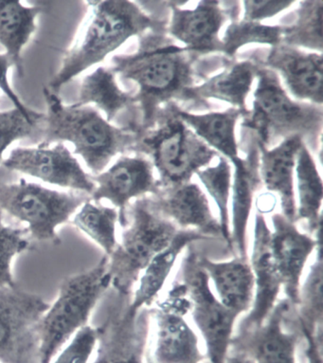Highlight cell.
Segmentation results:
<instances>
[{
	"mask_svg": "<svg viewBox=\"0 0 323 363\" xmlns=\"http://www.w3.org/2000/svg\"><path fill=\"white\" fill-rule=\"evenodd\" d=\"M196 56L159 33L143 36L133 55L114 56L113 72L139 86L135 98L142 111L143 125H153L164 105L185 99L195 84Z\"/></svg>",
	"mask_w": 323,
	"mask_h": 363,
	"instance_id": "cell-1",
	"label": "cell"
},
{
	"mask_svg": "<svg viewBox=\"0 0 323 363\" xmlns=\"http://www.w3.org/2000/svg\"><path fill=\"white\" fill-rule=\"evenodd\" d=\"M43 94L47 111L42 121L41 147H49L52 143H72L74 153L82 157L94 174L102 173L118 154L134 150L140 130L111 125L92 106L64 105L47 87Z\"/></svg>",
	"mask_w": 323,
	"mask_h": 363,
	"instance_id": "cell-2",
	"label": "cell"
},
{
	"mask_svg": "<svg viewBox=\"0 0 323 363\" xmlns=\"http://www.w3.org/2000/svg\"><path fill=\"white\" fill-rule=\"evenodd\" d=\"M92 13L85 30L64 53L60 69L50 81V90L60 89L76 76L105 60L132 36L159 28L160 23L143 12L136 2L101 0L86 2Z\"/></svg>",
	"mask_w": 323,
	"mask_h": 363,
	"instance_id": "cell-3",
	"label": "cell"
},
{
	"mask_svg": "<svg viewBox=\"0 0 323 363\" xmlns=\"http://www.w3.org/2000/svg\"><path fill=\"white\" fill-rule=\"evenodd\" d=\"M256 77L254 108L246 114L244 128L254 131L256 142L266 148L294 136L317 146L322 137V106L295 102L283 89L279 76L262 63Z\"/></svg>",
	"mask_w": 323,
	"mask_h": 363,
	"instance_id": "cell-4",
	"label": "cell"
},
{
	"mask_svg": "<svg viewBox=\"0 0 323 363\" xmlns=\"http://www.w3.org/2000/svg\"><path fill=\"white\" fill-rule=\"evenodd\" d=\"M128 219L120 243L108 256L111 286L125 298L152 259L171 243L179 230L152 206L148 196L129 205Z\"/></svg>",
	"mask_w": 323,
	"mask_h": 363,
	"instance_id": "cell-5",
	"label": "cell"
},
{
	"mask_svg": "<svg viewBox=\"0 0 323 363\" xmlns=\"http://www.w3.org/2000/svg\"><path fill=\"white\" fill-rule=\"evenodd\" d=\"M108 262V256H103L92 269L62 281L57 300L39 325L40 363H50L70 337L88 325L98 301L111 286Z\"/></svg>",
	"mask_w": 323,
	"mask_h": 363,
	"instance_id": "cell-6",
	"label": "cell"
},
{
	"mask_svg": "<svg viewBox=\"0 0 323 363\" xmlns=\"http://www.w3.org/2000/svg\"><path fill=\"white\" fill-rule=\"evenodd\" d=\"M157 128L143 135L134 151L147 153L159 176L160 187H171L190 182L193 174L206 168L218 156L181 119L170 104L157 115Z\"/></svg>",
	"mask_w": 323,
	"mask_h": 363,
	"instance_id": "cell-7",
	"label": "cell"
},
{
	"mask_svg": "<svg viewBox=\"0 0 323 363\" xmlns=\"http://www.w3.org/2000/svg\"><path fill=\"white\" fill-rule=\"evenodd\" d=\"M91 198L83 192H60L21 179L0 185V211L24 222L29 235L39 242L60 245L56 229Z\"/></svg>",
	"mask_w": 323,
	"mask_h": 363,
	"instance_id": "cell-8",
	"label": "cell"
},
{
	"mask_svg": "<svg viewBox=\"0 0 323 363\" xmlns=\"http://www.w3.org/2000/svg\"><path fill=\"white\" fill-rule=\"evenodd\" d=\"M182 261V284L191 301L190 313L198 328L210 363H226L233 329L239 317L212 294L210 279L199 262L196 247L190 245Z\"/></svg>",
	"mask_w": 323,
	"mask_h": 363,
	"instance_id": "cell-9",
	"label": "cell"
},
{
	"mask_svg": "<svg viewBox=\"0 0 323 363\" xmlns=\"http://www.w3.org/2000/svg\"><path fill=\"white\" fill-rule=\"evenodd\" d=\"M191 301L181 283L176 284L156 308L149 311L153 331L146 345L145 363H201L206 359L198 335L185 320Z\"/></svg>",
	"mask_w": 323,
	"mask_h": 363,
	"instance_id": "cell-10",
	"label": "cell"
},
{
	"mask_svg": "<svg viewBox=\"0 0 323 363\" xmlns=\"http://www.w3.org/2000/svg\"><path fill=\"white\" fill-rule=\"evenodd\" d=\"M50 306L18 285L0 288V362L40 363L39 325Z\"/></svg>",
	"mask_w": 323,
	"mask_h": 363,
	"instance_id": "cell-11",
	"label": "cell"
},
{
	"mask_svg": "<svg viewBox=\"0 0 323 363\" xmlns=\"http://www.w3.org/2000/svg\"><path fill=\"white\" fill-rule=\"evenodd\" d=\"M9 170L21 172L47 184L86 193L95 190L94 180L63 143L53 147H16L2 162Z\"/></svg>",
	"mask_w": 323,
	"mask_h": 363,
	"instance_id": "cell-12",
	"label": "cell"
},
{
	"mask_svg": "<svg viewBox=\"0 0 323 363\" xmlns=\"http://www.w3.org/2000/svg\"><path fill=\"white\" fill-rule=\"evenodd\" d=\"M91 177L96 185L91 201L99 203L106 199L111 202L119 212L122 228L128 225L131 201L156 195L160 188L153 164L142 157H120L108 170Z\"/></svg>",
	"mask_w": 323,
	"mask_h": 363,
	"instance_id": "cell-13",
	"label": "cell"
},
{
	"mask_svg": "<svg viewBox=\"0 0 323 363\" xmlns=\"http://www.w3.org/2000/svg\"><path fill=\"white\" fill-rule=\"evenodd\" d=\"M290 311L288 301H280L262 325L238 330L230 351L244 354L254 363H297V346L302 334L297 329L286 331L283 328Z\"/></svg>",
	"mask_w": 323,
	"mask_h": 363,
	"instance_id": "cell-14",
	"label": "cell"
},
{
	"mask_svg": "<svg viewBox=\"0 0 323 363\" xmlns=\"http://www.w3.org/2000/svg\"><path fill=\"white\" fill-rule=\"evenodd\" d=\"M97 329L98 351L94 363H145L150 333L147 308L136 314L129 311L128 305L116 306Z\"/></svg>",
	"mask_w": 323,
	"mask_h": 363,
	"instance_id": "cell-15",
	"label": "cell"
},
{
	"mask_svg": "<svg viewBox=\"0 0 323 363\" xmlns=\"http://www.w3.org/2000/svg\"><path fill=\"white\" fill-rule=\"evenodd\" d=\"M271 252L275 267L279 275L292 309L299 303L300 280L308 259L320 243V233L317 236L300 232L296 222L289 220L282 213L271 216Z\"/></svg>",
	"mask_w": 323,
	"mask_h": 363,
	"instance_id": "cell-16",
	"label": "cell"
},
{
	"mask_svg": "<svg viewBox=\"0 0 323 363\" xmlns=\"http://www.w3.org/2000/svg\"><path fill=\"white\" fill-rule=\"evenodd\" d=\"M172 16L169 25L170 35L184 45V49L193 55L213 52H221L219 38L226 19L237 18L238 6L226 8L220 1H200L195 9L184 10L170 2Z\"/></svg>",
	"mask_w": 323,
	"mask_h": 363,
	"instance_id": "cell-17",
	"label": "cell"
},
{
	"mask_svg": "<svg viewBox=\"0 0 323 363\" xmlns=\"http://www.w3.org/2000/svg\"><path fill=\"white\" fill-rule=\"evenodd\" d=\"M271 230L265 216H255L254 242L251 264L254 277V296L248 315L242 320L238 330L257 328L265 322L278 303L282 283L275 267L271 252Z\"/></svg>",
	"mask_w": 323,
	"mask_h": 363,
	"instance_id": "cell-18",
	"label": "cell"
},
{
	"mask_svg": "<svg viewBox=\"0 0 323 363\" xmlns=\"http://www.w3.org/2000/svg\"><path fill=\"white\" fill-rule=\"evenodd\" d=\"M148 199L157 212L179 229L196 230L209 239L222 238L220 225L198 184L190 182L160 187L156 195Z\"/></svg>",
	"mask_w": 323,
	"mask_h": 363,
	"instance_id": "cell-19",
	"label": "cell"
},
{
	"mask_svg": "<svg viewBox=\"0 0 323 363\" xmlns=\"http://www.w3.org/2000/svg\"><path fill=\"white\" fill-rule=\"evenodd\" d=\"M263 60V66L282 76L294 97L322 106V53L300 52L280 44L272 47Z\"/></svg>",
	"mask_w": 323,
	"mask_h": 363,
	"instance_id": "cell-20",
	"label": "cell"
},
{
	"mask_svg": "<svg viewBox=\"0 0 323 363\" xmlns=\"http://www.w3.org/2000/svg\"><path fill=\"white\" fill-rule=\"evenodd\" d=\"M234 165L232 191V220L230 225V245L229 249L235 256L248 257V226L254 195L261 184L259 173V150L249 149L246 159L232 160Z\"/></svg>",
	"mask_w": 323,
	"mask_h": 363,
	"instance_id": "cell-21",
	"label": "cell"
},
{
	"mask_svg": "<svg viewBox=\"0 0 323 363\" xmlns=\"http://www.w3.org/2000/svg\"><path fill=\"white\" fill-rule=\"evenodd\" d=\"M302 138L294 136L283 140L276 147L268 149L257 143L259 150L261 182L268 192L279 196L282 215L297 222V203L294 191V169Z\"/></svg>",
	"mask_w": 323,
	"mask_h": 363,
	"instance_id": "cell-22",
	"label": "cell"
},
{
	"mask_svg": "<svg viewBox=\"0 0 323 363\" xmlns=\"http://www.w3.org/2000/svg\"><path fill=\"white\" fill-rule=\"evenodd\" d=\"M201 267L212 281L218 300L240 316L254 302V277L249 257L234 256L232 260L215 262L199 255Z\"/></svg>",
	"mask_w": 323,
	"mask_h": 363,
	"instance_id": "cell-23",
	"label": "cell"
},
{
	"mask_svg": "<svg viewBox=\"0 0 323 363\" xmlns=\"http://www.w3.org/2000/svg\"><path fill=\"white\" fill-rule=\"evenodd\" d=\"M209 239L193 230L179 229L175 238L164 250L157 253L140 277L139 286L128 308L133 313H139L156 301L175 267L178 256L196 241Z\"/></svg>",
	"mask_w": 323,
	"mask_h": 363,
	"instance_id": "cell-24",
	"label": "cell"
},
{
	"mask_svg": "<svg viewBox=\"0 0 323 363\" xmlns=\"http://www.w3.org/2000/svg\"><path fill=\"white\" fill-rule=\"evenodd\" d=\"M261 62L255 57L233 64L220 74L213 76L200 86L188 90L186 100L216 99L248 114L246 98L256 78Z\"/></svg>",
	"mask_w": 323,
	"mask_h": 363,
	"instance_id": "cell-25",
	"label": "cell"
},
{
	"mask_svg": "<svg viewBox=\"0 0 323 363\" xmlns=\"http://www.w3.org/2000/svg\"><path fill=\"white\" fill-rule=\"evenodd\" d=\"M42 11L40 6H24L18 0H0V44L19 77L24 76L22 50L35 32V18Z\"/></svg>",
	"mask_w": 323,
	"mask_h": 363,
	"instance_id": "cell-26",
	"label": "cell"
},
{
	"mask_svg": "<svg viewBox=\"0 0 323 363\" xmlns=\"http://www.w3.org/2000/svg\"><path fill=\"white\" fill-rule=\"evenodd\" d=\"M175 111L182 121L209 147L232 160L237 159L238 145L235 138V125L241 115L237 108L224 112L192 114L175 106Z\"/></svg>",
	"mask_w": 323,
	"mask_h": 363,
	"instance_id": "cell-27",
	"label": "cell"
},
{
	"mask_svg": "<svg viewBox=\"0 0 323 363\" xmlns=\"http://www.w3.org/2000/svg\"><path fill=\"white\" fill-rule=\"evenodd\" d=\"M295 168L299 195L297 220L305 221L309 235L317 236L322 229V179L305 143L298 152Z\"/></svg>",
	"mask_w": 323,
	"mask_h": 363,
	"instance_id": "cell-28",
	"label": "cell"
},
{
	"mask_svg": "<svg viewBox=\"0 0 323 363\" xmlns=\"http://www.w3.org/2000/svg\"><path fill=\"white\" fill-rule=\"evenodd\" d=\"M89 104L103 111L106 121L110 123L120 111L130 108L137 101L135 96L120 89L113 70L100 67L83 79L78 100L72 106L79 108Z\"/></svg>",
	"mask_w": 323,
	"mask_h": 363,
	"instance_id": "cell-29",
	"label": "cell"
},
{
	"mask_svg": "<svg viewBox=\"0 0 323 363\" xmlns=\"http://www.w3.org/2000/svg\"><path fill=\"white\" fill-rule=\"evenodd\" d=\"M305 283L300 286L299 303L294 309L296 328L303 335L322 333V245Z\"/></svg>",
	"mask_w": 323,
	"mask_h": 363,
	"instance_id": "cell-30",
	"label": "cell"
},
{
	"mask_svg": "<svg viewBox=\"0 0 323 363\" xmlns=\"http://www.w3.org/2000/svg\"><path fill=\"white\" fill-rule=\"evenodd\" d=\"M119 212L116 208L103 206L89 199L73 218L72 223L99 245L109 256L117 247V223Z\"/></svg>",
	"mask_w": 323,
	"mask_h": 363,
	"instance_id": "cell-31",
	"label": "cell"
},
{
	"mask_svg": "<svg viewBox=\"0 0 323 363\" xmlns=\"http://www.w3.org/2000/svg\"><path fill=\"white\" fill-rule=\"evenodd\" d=\"M322 1H302L292 24L282 28V44L322 52Z\"/></svg>",
	"mask_w": 323,
	"mask_h": 363,
	"instance_id": "cell-32",
	"label": "cell"
},
{
	"mask_svg": "<svg viewBox=\"0 0 323 363\" xmlns=\"http://www.w3.org/2000/svg\"><path fill=\"white\" fill-rule=\"evenodd\" d=\"M198 179L206 188L210 198L215 202L219 212V225H220L222 238L230 247V196L232 191V168L224 157H219L218 162L213 166L198 171Z\"/></svg>",
	"mask_w": 323,
	"mask_h": 363,
	"instance_id": "cell-33",
	"label": "cell"
},
{
	"mask_svg": "<svg viewBox=\"0 0 323 363\" xmlns=\"http://www.w3.org/2000/svg\"><path fill=\"white\" fill-rule=\"evenodd\" d=\"M221 52L233 57L246 44H266L271 47L282 44V28L266 26L260 22L233 21L221 39Z\"/></svg>",
	"mask_w": 323,
	"mask_h": 363,
	"instance_id": "cell-34",
	"label": "cell"
},
{
	"mask_svg": "<svg viewBox=\"0 0 323 363\" xmlns=\"http://www.w3.org/2000/svg\"><path fill=\"white\" fill-rule=\"evenodd\" d=\"M29 232L26 228L8 226L2 220L0 211V288L15 286L12 262L16 255L27 252L30 247Z\"/></svg>",
	"mask_w": 323,
	"mask_h": 363,
	"instance_id": "cell-35",
	"label": "cell"
},
{
	"mask_svg": "<svg viewBox=\"0 0 323 363\" xmlns=\"http://www.w3.org/2000/svg\"><path fill=\"white\" fill-rule=\"evenodd\" d=\"M42 125L41 123L30 122L16 108L0 111V162L4 152L16 140L33 137Z\"/></svg>",
	"mask_w": 323,
	"mask_h": 363,
	"instance_id": "cell-36",
	"label": "cell"
},
{
	"mask_svg": "<svg viewBox=\"0 0 323 363\" xmlns=\"http://www.w3.org/2000/svg\"><path fill=\"white\" fill-rule=\"evenodd\" d=\"M97 342V328L84 326L53 363H88Z\"/></svg>",
	"mask_w": 323,
	"mask_h": 363,
	"instance_id": "cell-37",
	"label": "cell"
},
{
	"mask_svg": "<svg viewBox=\"0 0 323 363\" xmlns=\"http://www.w3.org/2000/svg\"><path fill=\"white\" fill-rule=\"evenodd\" d=\"M11 67H13V63L11 59L8 57L6 53L0 55V89L9 98L11 102L15 106V108L21 111L27 118L28 121H30V122L41 123L43 121L45 114L40 113V112L38 113V112L28 108L19 99L18 95L15 94L12 87H11L9 79H8V72H9Z\"/></svg>",
	"mask_w": 323,
	"mask_h": 363,
	"instance_id": "cell-38",
	"label": "cell"
},
{
	"mask_svg": "<svg viewBox=\"0 0 323 363\" xmlns=\"http://www.w3.org/2000/svg\"><path fill=\"white\" fill-rule=\"evenodd\" d=\"M295 1H263V0H248L244 1L245 13L243 21L259 22L263 19L273 18L293 5Z\"/></svg>",
	"mask_w": 323,
	"mask_h": 363,
	"instance_id": "cell-39",
	"label": "cell"
},
{
	"mask_svg": "<svg viewBox=\"0 0 323 363\" xmlns=\"http://www.w3.org/2000/svg\"><path fill=\"white\" fill-rule=\"evenodd\" d=\"M307 346L305 349V356L308 363H323L322 359V333L316 335H303Z\"/></svg>",
	"mask_w": 323,
	"mask_h": 363,
	"instance_id": "cell-40",
	"label": "cell"
},
{
	"mask_svg": "<svg viewBox=\"0 0 323 363\" xmlns=\"http://www.w3.org/2000/svg\"><path fill=\"white\" fill-rule=\"evenodd\" d=\"M226 363H254L248 357L244 356L240 353H236V352L230 351L227 354Z\"/></svg>",
	"mask_w": 323,
	"mask_h": 363,
	"instance_id": "cell-41",
	"label": "cell"
}]
</instances>
